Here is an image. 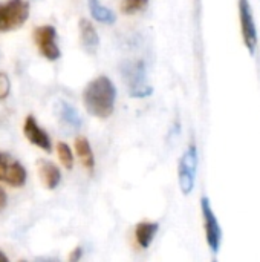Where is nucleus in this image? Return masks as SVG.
Listing matches in <instances>:
<instances>
[{
    "label": "nucleus",
    "mask_w": 260,
    "mask_h": 262,
    "mask_svg": "<svg viewBox=\"0 0 260 262\" xmlns=\"http://www.w3.org/2000/svg\"><path fill=\"white\" fill-rule=\"evenodd\" d=\"M213 262H216V261H213Z\"/></svg>",
    "instance_id": "nucleus-24"
},
{
    "label": "nucleus",
    "mask_w": 260,
    "mask_h": 262,
    "mask_svg": "<svg viewBox=\"0 0 260 262\" xmlns=\"http://www.w3.org/2000/svg\"><path fill=\"white\" fill-rule=\"evenodd\" d=\"M5 206H6V193H5V190L0 187V210H3Z\"/></svg>",
    "instance_id": "nucleus-20"
},
{
    "label": "nucleus",
    "mask_w": 260,
    "mask_h": 262,
    "mask_svg": "<svg viewBox=\"0 0 260 262\" xmlns=\"http://www.w3.org/2000/svg\"><path fill=\"white\" fill-rule=\"evenodd\" d=\"M81 256H83V249H81V247H75V249L70 252L67 262H80Z\"/></svg>",
    "instance_id": "nucleus-19"
},
{
    "label": "nucleus",
    "mask_w": 260,
    "mask_h": 262,
    "mask_svg": "<svg viewBox=\"0 0 260 262\" xmlns=\"http://www.w3.org/2000/svg\"><path fill=\"white\" fill-rule=\"evenodd\" d=\"M58 114H60V118L64 124H67L74 129H78L81 126V118H80L78 112L70 104L61 101L58 106Z\"/></svg>",
    "instance_id": "nucleus-15"
},
{
    "label": "nucleus",
    "mask_w": 260,
    "mask_h": 262,
    "mask_svg": "<svg viewBox=\"0 0 260 262\" xmlns=\"http://www.w3.org/2000/svg\"><path fill=\"white\" fill-rule=\"evenodd\" d=\"M35 262H60L57 258H38Z\"/></svg>",
    "instance_id": "nucleus-21"
},
{
    "label": "nucleus",
    "mask_w": 260,
    "mask_h": 262,
    "mask_svg": "<svg viewBox=\"0 0 260 262\" xmlns=\"http://www.w3.org/2000/svg\"><path fill=\"white\" fill-rule=\"evenodd\" d=\"M201 212H202L207 246L210 247V250L213 253H218L221 249V244H222V229L219 226V221L213 212V207H211L208 198L201 200Z\"/></svg>",
    "instance_id": "nucleus-5"
},
{
    "label": "nucleus",
    "mask_w": 260,
    "mask_h": 262,
    "mask_svg": "<svg viewBox=\"0 0 260 262\" xmlns=\"http://www.w3.org/2000/svg\"><path fill=\"white\" fill-rule=\"evenodd\" d=\"M116 88L106 75H100L87 83L83 92L86 111L97 118H109L115 111Z\"/></svg>",
    "instance_id": "nucleus-1"
},
{
    "label": "nucleus",
    "mask_w": 260,
    "mask_h": 262,
    "mask_svg": "<svg viewBox=\"0 0 260 262\" xmlns=\"http://www.w3.org/2000/svg\"><path fill=\"white\" fill-rule=\"evenodd\" d=\"M89 9H90L92 17L100 23L112 25L116 20V15L107 6L100 3V0H89Z\"/></svg>",
    "instance_id": "nucleus-14"
},
{
    "label": "nucleus",
    "mask_w": 260,
    "mask_h": 262,
    "mask_svg": "<svg viewBox=\"0 0 260 262\" xmlns=\"http://www.w3.org/2000/svg\"><path fill=\"white\" fill-rule=\"evenodd\" d=\"M75 152L83 164L84 169H87L89 172H93L95 169V157L92 152V146L89 143V140L86 137H77L75 138Z\"/></svg>",
    "instance_id": "nucleus-13"
},
{
    "label": "nucleus",
    "mask_w": 260,
    "mask_h": 262,
    "mask_svg": "<svg viewBox=\"0 0 260 262\" xmlns=\"http://www.w3.org/2000/svg\"><path fill=\"white\" fill-rule=\"evenodd\" d=\"M23 134H25L26 140H28L31 144L40 147V149L44 150V152H51V150H52V143H51L49 135L46 134V130H43V129L38 126L37 120H35L32 115H28V117H26L25 124H23Z\"/></svg>",
    "instance_id": "nucleus-9"
},
{
    "label": "nucleus",
    "mask_w": 260,
    "mask_h": 262,
    "mask_svg": "<svg viewBox=\"0 0 260 262\" xmlns=\"http://www.w3.org/2000/svg\"><path fill=\"white\" fill-rule=\"evenodd\" d=\"M28 172L25 166L12 155L0 150V183L11 187H21L26 183Z\"/></svg>",
    "instance_id": "nucleus-6"
},
{
    "label": "nucleus",
    "mask_w": 260,
    "mask_h": 262,
    "mask_svg": "<svg viewBox=\"0 0 260 262\" xmlns=\"http://www.w3.org/2000/svg\"><path fill=\"white\" fill-rule=\"evenodd\" d=\"M196 172H198V149L195 143H190V146L182 154L178 166L179 187L184 195H190L193 192L196 183Z\"/></svg>",
    "instance_id": "nucleus-4"
},
{
    "label": "nucleus",
    "mask_w": 260,
    "mask_h": 262,
    "mask_svg": "<svg viewBox=\"0 0 260 262\" xmlns=\"http://www.w3.org/2000/svg\"><path fill=\"white\" fill-rule=\"evenodd\" d=\"M239 20H241V32H242L244 45L247 46L248 52L254 55L259 38H257V29L253 17V9L248 0H239Z\"/></svg>",
    "instance_id": "nucleus-7"
},
{
    "label": "nucleus",
    "mask_w": 260,
    "mask_h": 262,
    "mask_svg": "<svg viewBox=\"0 0 260 262\" xmlns=\"http://www.w3.org/2000/svg\"><path fill=\"white\" fill-rule=\"evenodd\" d=\"M57 155H58V160L60 163L66 167V169H72L74 167V154H72V149L69 147V144L66 143H58L57 144Z\"/></svg>",
    "instance_id": "nucleus-16"
},
{
    "label": "nucleus",
    "mask_w": 260,
    "mask_h": 262,
    "mask_svg": "<svg viewBox=\"0 0 260 262\" xmlns=\"http://www.w3.org/2000/svg\"><path fill=\"white\" fill-rule=\"evenodd\" d=\"M78 28H80V38H81L84 49L89 52H95L100 46V37H98L95 26L87 18H81L78 23Z\"/></svg>",
    "instance_id": "nucleus-12"
},
{
    "label": "nucleus",
    "mask_w": 260,
    "mask_h": 262,
    "mask_svg": "<svg viewBox=\"0 0 260 262\" xmlns=\"http://www.w3.org/2000/svg\"><path fill=\"white\" fill-rule=\"evenodd\" d=\"M34 40L38 46V51L43 57H46L51 61H55L60 58L61 52L57 45V31L51 25L38 26L34 31Z\"/></svg>",
    "instance_id": "nucleus-8"
},
{
    "label": "nucleus",
    "mask_w": 260,
    "mask_h": 262,
    "mask_svg": "<svg viewBox=\"0 0 260 262\" xmlns=\"http://www.w3.org/2000/svg\"><path fill=\"white\" fill-rule=\"evenodd\" d=\"M149 0H123L121 2V11L127 15L135 14L147 6Z\"/></svg>",
    "instance_id": "nucleus-17"
},
{
    "label": "nucleus",
    "mask_w": 260,
    "mask_h": 262,
    "mask_svg": "<svg viewBox=\"0 0 260 262\" xmlns=\"http://www.w3.org/2000/svg\"><path fill=\"white\" fill-rule=\"evenodd\" d=\"M121 74L133 98H144L152 94V88L146 81V66L141 60L126 61L121 66Z\"/></svg>",
    "instance_id": "nucleus-2"
},
{
    "label": "nucleus",
    "mask_w": 260,
    "mask_h": 262,
    "mask_svg": "<svg viewBox=\"0 0 260 262\" xmlns=\"http://www.w3.org/2000/svg\"><path fill=\"white\" fill-rule=\"evenodd\" d=\"M0 262H9V259H8V256L0 250Z\"/></svg>",
    "instance_id": "nucleus-22"
},
{
    "label": "nucleus",
    "mask_w": 260,
    "mask_h": 262,
    "mask_svg": "<svg viewBox=\"0 0 260 262\" xmlns=\"http://www.w3.org/2000/svg\"><path fill=\"white\" fill-rule=\"evenodd\" d=\"M21 262H26V261H21Z\"/></svg>",
    "instance_id": "nucleus-23"
},
{
    "label": "nucleus",
    "mask_w": 260,
    "mask_h": 262,
    "mask_svg": "<svg viewBox=\"0 0 260 262\" xmlns=\"http://www.w3.org/2000/svg\"><path fill=\"white\" fill-rule=\"evenodd\" d=\"M11 91V83L6 74L0 72V100H5L9 95Z\"/></svg>",
    "instance_id": "nucleus-18"
},
{
    "label": "nucleus",
    "mask_w": 260,
    "mask_h": 262,
    "mask_svg": "<svg viewBox=\"0 0 260 262\" xmlns=\"http://www.w3.org/2000/svg\"><path fill=\"white\" fill-rule=\"evenodd\" d=\"M159 232V224L155 221H141L135 227V239L139 249L146 250L155 241L156 233Z\"/></svg>",
    "instance_id": "nucleus-10"
},
{
    "label": "nucleus",
    "mask_w": 260,
    "mask_h": 262,
    "mask_svg": "<svg viewBox=\"0 0 260 262\" xmlns=\"http://www.w3.org/2000/svg\"><path fill=\"white\" fill-rule=\"evenodd\" d=\"M29 17V3L25 0H8L0 3V32L21 28Z\"/></svg>",
    "instance_id": "nucleus-3"
},
{
    "label": "nucleus",
    "mask_w": 260,
    "mask_h": 262,
    "mask_svg": "<svg viewBox=\"0 0 260 262\" xmlns=\"http://www.w3.org/2000/svg\"><path fill=\"white\" fill-rule=\"evenodd\" d=\"M38 175H40V180L44 184V187L49 190L57 189L58 184L61 183V172L51 161H44V160L38 161Z\"/></svg>",
    "instance_id": "nucleus-11"
}]
</instances>
